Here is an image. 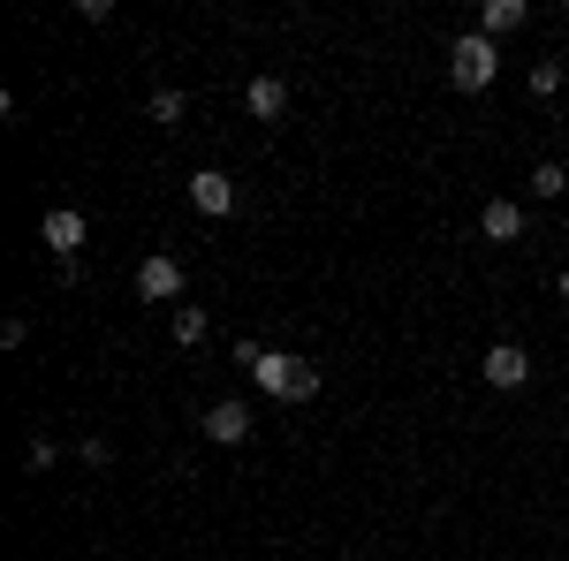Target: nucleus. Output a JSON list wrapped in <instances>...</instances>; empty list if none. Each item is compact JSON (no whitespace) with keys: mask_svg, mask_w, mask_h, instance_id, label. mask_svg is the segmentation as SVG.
<instances>
[{"mask_svg":"<svg viewBox=\"0 0 569 561\" xmlns=\"http://www.w3.org/2000/svg\"><path fill=\"white\" fill-rule=\"evenodd\" d=\"M251 380H259V394H273V402H311V394H319V364H311V357H289V349H266V364Z\"/></svg>","mask_w":569,"mask_h":561,"instance_id":"f257e3e1","label":"nucleus"},{"mask_svg":"<svg viewBox=\"0 0 569 561\" xmlns=\"http://www.w3.org/2000/svg\"><path fill=\"white\" fill-rule=\"evenodd\" d=\"M501 77V46L486 39V31H463V39L448 46V84L456 91H486Z\"/></svg>","mask_w":569,"mask_h":561,"instance_id":"f03ea898","label":"nucleus"},{"mask_svg":"<svg viewBox=\"0 0 569 561\" xmlns=\"http://www.w3.org/2000/svg\"><path fill=\"white\" fill-rule=\"evenodd\" d=\"M137 297H144V303H176L182 297V259H176V251L137 259Z\"/></svg>","mask_w":569,"mask_h":561,"instance_id":"7ed1b4c3","label":"nucleus"},{"mask_svg":"<svg viewBox=\"0 0 569 561\" xmlns=\"http://www.w3.org/2000/svg\"><path fill=\"white\" fill-rule=\"evenodd\" d=\"M479 372H486V388H501V394L525 388V380H531V349H525V342H493V349L479 357Z\"/></svg>","mask_w":569,"mask_h":561,"instance_id":"20e7f679","label":"nucleus"},{"mask_svg":"<svg viewBox=\"0 0 569 561\" xmlns=\"http://www.w3.org/2000/svg\"><path fill=\"white\" fill-rule=\"evenodd\" d=\"M198 432H206L213 448H243V440H251V402H213V410L198 418Z\"/></svg>","mask_w":569,"mask_h":561,"instance_id":"39448f33","label":"nucleus"},{"mask_svg":"<svg viewBox=\"0 0 569 561\" xmlns=\"http://www.w3.org/2000/svg\"><path fill=\"white\" fill-rule=\"evenodd\" d=\"M39 236H46V251H53V259H77V251H84V236H91V220L77 213V206H53Z\"/></svg>","mask_w":569,"mask_h":561,"instance_id":"423d86ee","label":"nucleus"},{"mask_svg":"<svg viewBox=\"0 0 569 561\" xmlns=\"http://www.w3.org/2000/svg\"><path fill=\"white\" fill-rule=\"evenodd\" d=\"M190 206H198L206 220H228V213H236V182H228L220 168H198V174H190Z\"/></svg>","mask_w":569,"mask_h":561,"instance_id":"0eeeda50","label":"nucleus"},{"mask_svg":"<svg viewBox=\"0 0 569 561\" xmlns=\"http://www.w3.org/2000/svg\"><path fill=\"white\" fill-rule=\"evenodd\" d=\"M479 236L486 243H525V206H517V198H493L479 213Z\"/></svg>","mask_w":569,"mask_h":561,"instance_id":"6e6552de","label":"nucleus"},{"mask_svg":"<svg viewBox=\"0 0 569 561\" xmlns=\"http://www.w3.org/2000/svg\"><path fill=\"white\" fill-rule=\"evenodd\" d=\"M243 107H251V122H281V114H289V84H281V77H251Z\"/></svg>","mask_w":569,"mask_h":561,"instance_id":"1a4fd4ad","label":"nucleus"},{"mask_svg":"<svg viewBox=\"0 0 569 561\" xmlns=\"http://www.w3.org/2000/svg\"><path fill=\"white\" fill-rule=\"evenodd\" d=\"M525 23H531L525 0H486V8H479V31H486V39H509V31H525Z\"/></svg>","mask_w":569,"mask_h":561,"instance_id":"9d476101","label":"nucleus"},{"mask_svg":"<svg viewBox=\"0 0 569 561\" xmlns=\"http://www.w3.org/2000/svg\"><path fill=\"white\" fill-rule=\"evenodd\" d=\"M562 190H569L562 160H539V168H531V198H562Z\"/></svg>","mask_w":569,"mask_h":561,"instance_id":"9b49d317","label":"nucleus"},{"mask_svg":"<svg viewBox=\"0 0 569 561\" xmlns=\"http://www.w3.org/2000/svg\"><path fill=\"white\" fill-rule=\"evenodd\" d=\"M176 342H182V349L206 342V311H198V303H176Z\"/></svg>","mask_w":569,"mask_h":561,"instance_id":"f8f14e48","label":"nucleus"},{"mask_svg":"<svg viewBox=\"0 0 569 561\" xmlns=\"http://www.w3.org/2000/svg\"><path fill=\"white\" fill-rule=\"evenodd\" d=\"M555 91H569V77L555 61H531V99H555Z\"/></svg>","mask_w":569,"mask_h":561,"instance_id":"ddd939ff","label":"nucleus"},{"mask_svg":"<svg viewBox=\"0 0 569 561\" xmlns=\"http://www.w3.org/2000/svg\"><path fill=\"white\" fill-rule=\"evenodd\" d=\"M152 122H182V91H152Z\"/></svg>","mask_w":569,"mask_h":561,"instance_id":"4468645a","label":"nucleus"},{"mask_svg":"<svg viewBox=\"0 0 569 561\" xmlns=\"http://www.w3.org/2000/svg\"><path fill=\"white\" fill-rule=\"evenodd\" d=\"M228 364H243V372H259V364H266V349H259V342H228Z\"/></svg>","mask_w":569,"mask_h":561,"instance_id":"2eb2a0df","label":"nucleus"},{"mask_svg":"<svg viewBox=\"0 0 569 561\" xmlns=\"http://www.w3.org/2000/svg\"><path fill=\"white\" fill-rule=\"evenodd\" d=\"M555 289H562V297H569V266H562V281H555Z\"/></svg>","mask_w":569,"mask_h":561,"instance_id":"dca6fc26","label":"nucleus"}]
</instances>
